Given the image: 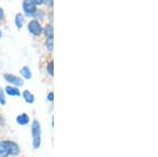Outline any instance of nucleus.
<instances>
[{"label": "nucleus", "instance_id": "obj_1", "mask_svg": "<svg viewBox=\"0 0 158 157\" xmlns=\"http://www.w3.org/2000/svg\"><path fill=\"white\" fill-rule=\"evenodd\" d=\"M19 147L12 141H2L0 143V156L7 157L9 155H17L19 153Z\"/></svg>", "mask_w": 158, "mask_h": 157}, {"label": "nucleus", "instance_id": "obj_2", "mask_svg": "<svg viewBox=\"0 0 158 157\" xmlns=\"http://www.w3.org/2000/svg\"><path fill=\"white\" fill-rule=\"evenodd\" d=\"M32 136H33V146L35 149H38L41 143V129H40L39 121L35 119L32 123Z\"/></svg>", "mask_w": 158, "mask_h": 157}, {"label": "nucleus", "instance_id": "obj_3", "mask_svg": "<svg viewBox=\"0 0 158 157\" xmlns=\"http://www.w3.org/2000/svg\"><path fill=\"white\" fill-rule=\"evenodd\" d=\"M29 30L30 32L32 33V34L34 35H39L40 33H41L42 29H41V25L38 21L36 20H33V21H31L29 23Z\"/></svg>", "mask_w": 158, "mask_h": 157}, {"label": "nucleus", "instance_id": "obj_4", "mask_svg": "<svg viewBox=\"0 0 158 157\" xmlns=\"http://www.w3.org/2000/svg\"><path fill=\"white\" fill-rule=\"evenodd\" d=\"M23 10L29 15H33L36 11V6L31 0H24L23 1Z\"/></svg>", "mask_w": 158, "mask_h": 157}, {"label": "nucleus", "instance_id": "obj_5", "mask_svg": "<svg viewBox=\"0 0 158 157\" xmlns=\"http://www.w3.org/2000/svg\"><path fill=\"white\" fill-rule=\"evenodd\" d=\"M4 78L7 82L12 83V85H23V81H22L20 78L16 77L14 75H11V74H6L4 75Z\"/></svg>", "mask_w": 158, "mask_h": 157}, {"label": "nucleus", "instance_id": "obj_6", "mask_svg": "<svg viewBox=\"0 0 158 157\" xmlns=\"http://www.w3.org/2000/svg\"><path fill=\"white\" fill-rule=\"evenodd\" d=\"M16 120H17V122H18L19 125L25 126V125H27V123H29L30 118H29V116H27V114L23 113V114H21V115H19L18 117H17Z\"/></svg>", "mask_w": 158, "mask_h": 157}, {"label": "nucleus", "instance_id": "obj_7", "mask_svg": "<svg viewBox=\"0 0 158 157\" xmlns=\"http://www.w3.org/2000/svg\"><path fill=\"white\" fill-rule=\"evenodd\" d=\"M6 92L11 96H19L20 95V92H19L18 89L14 88V87H10V85L6 88Z\"/></svg>", "mask_w": 158, "mask_h": 157}, {"label": "nucleus", "instance_id": "obj_8", "mask_svg": "<svg viewBox=\"0 0 158 157\" xmlns=\"http://www.w3.org/2000/svg\"><path fill=\"white\" fill-rule=\"evenodd\" d=\"M22 95H23V98H24V100L27 101V102H29V103L34 102V95H33L32 93H30L29 91H24Z\"/></svg>", "mask_w": 158, "mask_h": 157}, {"label": "nucleus", "instance_id": "obj_9", "mask_svg": "<svg viewBox=\"0 0 158 157\" xmlns=\"http://www.w3.org/2000/svg\"><path fill=\"white\" fill-rule=\"evenodd\" d=\"M20 73H21V75L23 76L24 78H27V79H30V78L32 77V73H31V70L27 67L22 68L21 71H20Z\"/></svg>", "mask_w": 158, "mask_h": 157}, {"label": "nucleus", "instance_id": "obj_10", "mask_svg": "<svg viewBox=\"0 0 158 157\" xmlns=\"http://www.w3.org/2000/svg\"><path fill=\"white\" fill-rule=\"evenodd\" d=\"M53 27L52 24H49L47 25V27H45V35H47L48 38H53Z\"/></svg>", "mask_w": 158, "mask_h": 157}, {"label": "nucleus", "instance_id": "obj_11", "mask_svg": "<svg viewBox=\"0 0 158 157\" xmlns=\"http://www.w3.org/2000/svg\"><path fill=\"white\" fill-rule=\"evenodd\" d=\"M16 25L18 27H22V24H23V18H22V16H21V14H18L16 16Z\"/></svg>", "mask_w": 158, "mask_h": 157}, {"label": "nucleus", "instance_id": "obj_12", "mask_svg": "<svg viewBox=\"0 0 158 157\" xmlns=\"http://www.w3.org/2000/svg\"><path fill=\"white\" fill-rule=\"evenodd\" d=\"M45 44H47L48 49H49L50 51H52L53 48H54V41H53V38H47V42H45Z\"/></svg>", "mask_w": 158, "mask_h": 157}, {"label": "nucleus", "instance_id": "obj_13", "mask_svg": "<svg viewBox=\"0 0 158 157\" xmlns=\"http://www.w3.org/2000/svg\"><path fill=\"white\" fill-rule=\"evenodd\" d=\"M6 102V96H4V91L0 88V103H1L2 105H4Z\"/></svg>", "mask_w": 158, "mask_h": 157}, {"label": "nucleus", "instance_id": "obj_14", "mask_svg": "<svg viewBox=\"0 0 158 157\" xmlns=\"http://www.w3.org/2000/svg\"><path fill=\"white\" fill-rule=\"evenodd\" d=\"M53 67H54V63H53V61H51L49 64H48V67H47L48 73H49L51 76H53V74H54V70H53Z\"/></svg>", "mask_w": 158, "mask_h": 157}, {"label": "nucleus", "instance_id": "obj_15", "mask_svg": "<svg viewBox=\"0 0 158 157\" xmlns=\"http://www.w3.org/2000/svg\"><path fill=\"white\" fill-rule=\"evenodd\" d=\"M31 1H32L33 3L35 4V6H36V4H38V6H39V4H41L42 2H43V0H31Z\"/></svg>", "mask_w": 158, "mask_h": 157}, {"label": "nucleus", "instance_id": "obj_16", "mask_svg": "<svg viewBox=\"0 0 158 157\" xmlns=\"http://www.w3.org/2000/svg\"><path fill=\"white\" fill-rule=\"evenodd\" d=\"M48 99H49L50 101H53V99H54V94H53L52 92H51L49 94V96H48Z\"/></svg>", "mask_w": 158, "mask_h": 157}, {"label": "nucleus", "instance_id": "obj_17", "mask_svg": "<svg viewBox=\"0 0 158 157\" xmlns=\"http://www.w3.org/2000/svg\"><path fill=\"white\" fill-rule=\"evenodd\" d=\"M45 4H47V6H53V0H45Z\"/></svg>", "mask_w": 158, "mask_h": 157}, {"label": "nucleus", "instance_id": "obj_18", "mask_svg": "<svg viewBox=\"0 0 158 157\" xmlns=\"http://www.w3.org/2000/svg\"><path fill=\"white\" fill-rule=\"evenodd\" d=\"M3 15H4L3 11H2V9H0V20H1L2 18H3Z\"/></svg>", "mask_w": 158, "mask_h": 157}, {"label": "nucleus", "instance_id": "obj_19", "mask_svg": "<svg viewBox=\"0 0 158 157\" xmlns=\"http://www.w3.org/2000/svg\"><path fill=\"white\" fill-rule=\"evenodd\" d=\"M1 35H2V34H1V31H0V38H1Z\"/></svg>", "mask_w": 158, "mask_h": 157}]
</instances>
